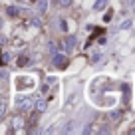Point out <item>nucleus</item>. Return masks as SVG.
Masks as SVG:
<instances>
[{"label":"nucleus","instance_id":"obj_1","mask_svg":"<svg viewBox=\"0 0 135 135\" xmlns=\"http://www.w3.org/2000/svg\"><path fill=\"white\" fill-rule=\"evenodd\" d=\"M54 64H56L58 68H66V66H68V58H66V56H56V58H54Z\"/></svg>","mask_w":135,"mask_h":135},{"label":"nucleus","instance_id":"obj_2","mask_svg":"<svg viewBox=\"0 0 135 135\" xmlns=\"http://www.w3.org/2000/svg\"><path fill=\"white\" fill-rule=\"evenodd\" d=\"M105 4H107V0H97V2H95V8H97V10H101Z\"/></svg>","mask_w":135,"mask_h":135},{"label":"nucleus","instance_id":"obj_3","mask_svg":"<svg viewBox=\"0 0 135 135\" xmlns=\"http://www.w3.org/2000/svg\"><path fill=\"white\" fill-rule=\"evenodd\" d=\"M58 4H62V6H70V4H72V0H58Z\"/></svg>","mask_w":135,"mask_h":135},{"label":"nucleus","instance_id":"obj_4","mask_svg":"<svg viewBox=\"0 0 135 135\" xmlns=\"http://www.w3.org/2000/svg\"><path fill=\"white\" fill-rule=\"evenodd\" d=\"M24 64H28V58H24V56H22V58L18 60V66H24Z\"/></svg>","mask_w":135,"mask_h":135},{"label":"nucleus","instance_id":"obj_5","mask_svg":"<svg viewBox=\"0 0 135 135\" xmlns=\"http://www.w3.org/2000/svg\"><path fill=\"white\" fill-rule=\"evenodd\" d=\"M2 113H4V105H0V115H2Z\"/></svg>","mask_w":135,"mask_h":135},{"label":"nucleus","instance_id":"obj_6","mask_svg":"<svg viewBox=\"0 0 135 135\" xmlns=\"http://www.w3.org/2000/svg\"><path fill=\"white\" fill-rule=\"evenodd\" d=\"M0 64H2V52H0Z\"/></svg>","mask_w":135,"mask_h":135},{"label":"nucleus","instance_id":"obj_7","mask_svg":"<svg viewBox=\"0 0 135 135\" xmlns=\"http://www.w3.org/2000/svg\"><path fill=\"white\" fill-rule=\"evenodd\" d=\"M32 2H36V0H32Z\"/></svg>","mask_w":135,"mask_h":135}]
</instances>
